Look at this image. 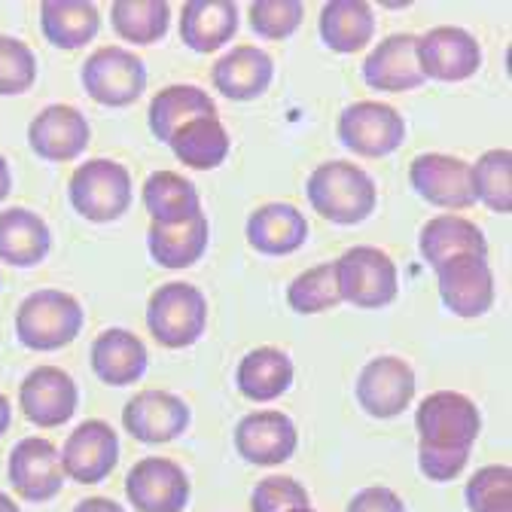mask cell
I'll return each mask as SVG.
<instances>
[{
	"label": "cell",
	"mask_w": 512,
	"mask_h": 512,
	"mask_svg": "<svg viewBox=\"0 0 512 512\" xmlns=\"http://www.w3.org/2000/svg\"><path fill=\"white\" fill-rule=\"evenodd\" d=\"M238 31L235 0H189L180 10V40L192 52H217Z\"/></svg>",
	"instance_id": "d4e9b609"
},
{
	"label": "cell",
	"mask_w": 512,
	"mask_h": 512,
	"mask_svg": "<svg viewBox=\"0 0 512 512\" xmlns=\"http://www.w3.org/2000/svg\"><path fill=\"white\" fill-rule=\"evenodd\" d=\"M433 272H436L439 299L452 314L473 320L494 305V272L488 266V256L464 253L436 266Z\"/></svg>",
	"instance_id": "7c38bea8"
},
{
	"label": "cell",
	"mask_w": 512,
	"mask_h": 512,
	"mask_svg": "<svg viewBox=\"0 0 512 512\" xmlns=\"http://www.w3.org/2000/svg\"><path fill=\"white\" fill-rule=\"evenodd\" d=\"M345 512H406V503L388 485H369L351 497Z\"/></svg>",
	"instance_id": "60d3db41"
},
{
	"label": "cell",
	"mask_w": 512,
	"mask_h": 512,
	"mask_svg": "<svg viewBox=\"0 0 512 512\" xmlns=\"http://www.w3.org/2000/svg\"><path fill=\"white\" fill-rule=\"evenodd\" d=\"M473 168V192L494 214L512 211V153L506 147L488 150L476 159Z\"/></svg>",
	"instance_id": "e575fe53"
},
{
	"label": "cell",
	"mask_w": 512,
	"mask_h": 512,
	"mask_svg": "<svg viewBox=\"0 0 512 512\" xmlns=\"http://www.w3.org/2000/svg\"><path fill=\"white\" fill-rule=\"evenodd\" d=\"M10 421H13V406H10L7 394H0V436L10 430Z\"/></svg>",
	"instance_id": "ee69618b"
},
{
	"label": "cell",
	"mask_w": 512,
	"mask_h": 512,
	"mask_svg": "<svg viewBox=\"0 0 512 512\" xmlns=\"http://www.w3.org/2000/svg\"><path fill=\"white\" fill-rule=\"evenodd\" d=\"M189 491L186 470L171 458H144L125 476V497L135 512H183Z\"/></svg>",
	"instance_id": "9a60e30c"
},
{
	"label": "cell",
	"mask_w": 512,
	"mask_h": 512,
	"mask_svg": "<svg viewBox=\"0 0 512 512\" xmlns=\"http://www.w3.org/2000/svg\"><path fill=\"white\" fill-rule=\"evenodd\" d=\"M92 128L74 104H49L28 125V144L46 162H71L86 153Z\"/></svg>",
	"instance_id": "ac0fdd59"
},
{
	"label": "cell",
	"mask_w": 512,
	"mask_h": 512,
	"mask_svg": "<svg viewBox=\"0 0 512 512\" xmlns=\"http://www.w3.org/2000/svg\"><path fill=\"white\" fill-rule=\"evenodd\" d=\"M290 512H317V509H311V506H299V509H290Z\"/></svg>",
	"instance_id": "bcb514c9"
},
{
	"label": "cell",
	"mask_w": 512,
	"mask_h": 512,
	"mask_svg": "<svg viewBox=\"0 0 512 512\" xmlns=\"http://www.w3.org/2000/svg\"><path fill=\"white\" fill-rule=\"evenodd\" d=\"M199 116H217V104L202 86H192V83L165 86L162 92H156V98L150 101V110H147L150 132L162 144L171 141L177 128H183L186 122L199 119Z\"/></svg>",
	"instance_id": "f1b7e54d"
},
{
	"label": "cell",
	"mask_w": 512,
	"mask_h": 512,
	"mask_svg": "<svg viewBox=\"0 0 512 512\" xmlns=\"http://www.w3.org/2000/svg\"><path fill=\"white\" fill-rule=\"evenodd\" d=\"M247 244L266 256H290L308 238L305 214L290 202H269L247 217Z\"/></svg>",
	"instance_id": "603a6c76"
},
{
	"label": "cell",
	"mask_w": 512,
	"mask_h": 512,
	"mask_svg": "<svg viewBox=\"0 0 512 512\" xmlns=\"http://www.w3.org/2000/svg\"><path fill=\"white\" fill-rule=\"evenodd\" d=\"M168 147L183 168L211 171L226 162L232 141H229V132L220 122V116H199V119L186 122L183 128H177Z\"/></svg>",
	"instance_id": "4dcf8cb0"
},
{
	"label": "cell",
	"mask_w": 512,
	"mask_h": 512,
	"mask_svg": "<svg viewBox=\"0 0 512 512\" xmlns=\"http://www.w3.org/2000/svg\"><path fill=\"white\" fill-rule=\"evenodd\" d=\"M250 28L263 40H287L299 31L305 19L302 0H253L250 10Z\"/></svg>",
	"instance_id": "f35d334b"
},
{
	"label": "cell",
	"mask_w": 512,
	"mask_h": 512,
	"mask_svg": "<svg viewBox=\"0 0 512 512\" xmlns=\"http://www.w3.org/2000/svg\"><path fill=\"white\" fill-rule=\"evenodd\" d=\"M305 196L324 220L336 226H357L372 217L378 205V186L360 165L348 159H330L311 171Z\"/></svg>",
	"instance_id": "7a4b0ae2"
},
{
	"label": "cell",
	"mask_w": 512,
	"mask_h": 512,
	"mask_svg": "<svg viewBox=\"0 0 512 512\" xmlns=\"http://www.w3.org/2000/svg\"><path fill=\"white\" fill-rule=\"evenodd\" d=\"M418 68L424 80L464 83L482 68L479 40L458 25H439L418 37Z\"/></svg>",
	"instance_id": "9c48e42d"
},
{
	"label": "cell",
	"mask_w": 512,
	"mask_h": 512,
	"mask_svg": "<svg viewBox=\"0 0 512 512\" xmlns=\"http://www.w3.org/2000/svg\"><path fill=\"white\" fill-rule=\"evenodd\" d=\"M299 506H311V497L305 485L293 476H266L263 482H256L250 494V509L253 512H290Z\"/></svg>",
	"instance_id": "ab89813d"
},
{
	"label": "cell",
	"mask_w": 512,
	"mask_h": 512,
	"mask_svg": "<svg viewBox=\"0 0 512 512\" xmlns=\"http://www.w3.org/2000/svg\"><path fill=\"white\" fill-rule=\"evenodd\" d=\"M208 241H211V226H208L205 211L183 220V223H171V226L150 223V229H147L150 256L162 269L196 266L208 250Z\"/></svg>",
	"instance_id": "4316f807"
},
{
	"label": "cell",
	"mask_w": 512,
	"mask_h": 512,
	"mask_svg": "<svg viewBox=\"0 0 512 512\" xmlns=\"http://www.w3.org/2000/svg\"><path fill=\"white\" fill-rule=\"evenodd\" d=\"M357 403L366 415L391 421L415 400V369L394 354L369 360L357 375Z\"/></svg>",
	"instance_id": "8fae6325"
},
{
	"label": "cell",
	"mask_w": 512,
	"mask_h": 512,
	"mask_svg": "<svg viewBox=\"0 0 512 512\" xmlns=\"http://www.w3.org/2000/svg\"><path fill=\"white\" fill-rule=\"evenodd\" d=\"M52 232L46 220L28 208L0 211V263L13 269H31L46 260Z\"/></svg>",
	"instance_id": "484cf974"
},
{
	"label": "cell",
	"mask_w": 512,
	"mask_h": 512,
	"mask_svg": "<svg viewBox=\"0 0 512 512\" xmlns=\"http://www.w3.org/2000/svg\"><path fill=\"white\" fill-rule=\"evenodd\" d=\"M110 22L125 43L153 46L168 34L171 7L168 0H113Z\"/></svg>",
	"instance_id": "836d02e7"
},
{
	"label": "cell",
	"mask_w": 512,
	"mask_h": 512,
	"mask_svg": "<svg viewBox=\"0 0 512 512\" xmlns=\"http://www.w3.org/2000/svg\"><path fill=\"white\" fill-rule=\"evenodd\" d=\"M147 330L171 351L189 348L208 330V299L196 284L171 281L153 290L147 302Z\"/></svg>",
	"instance_id": "5b68a950"
},
{
	"label": "cell",
	"mask_w": 512,
	"mask_h": 512,
	"mask_svg": "<svg viewBox=\"0 0 512 512\" xmlns=\"http://www.w3.org/2000/svg\"><path fill=\"white\" fill-rule=\"evenodd\" d=\"M409 183L427 205L467 211L476 205L470 162L448 153H421L409 162Z\"/></svg>",
	"instance_id": "30bf717a"
},
{
	"label": "cell",
	"mask_w": 512,
	"mask_h": 512,
	"mask_svg": "<svg viewBox=\"0 0 512 512\" xmlns=\"http://www.w3.org/2000/svg\"><path fill=\"white\" fill-rule=\"evenodd\" d=\"M415 427L421 473L433 482H452L470 464V452L482 430V412L458 391H436L421 400Z\"/></svg>",
	"instance_id": "6da1fadb"
},
{
	"label": "cell",
	"mask_w": 512,
	"mask_h": 512,
	"mask_svg": "<svg viewBox=\"0 0 512 512\" xmlns=\"http://www.w3.org/2000/svg\"><path fill=\"white\" fill-rule=\"evenodd\" d=\"M342 302L339 296V281L333 263H320L302 275H296L287 287V305L296 314H320L330 311Z\"/></svg>",
	"instance_id": "d590c367"
},
{
	"label": "cell",
	"mask_w": 512,
	"mask_h": 512,
	"mask_svg": "<svg viewBox=\"0 0 512 512\" xmlns=\"http://www.w3.org/2000/svg\"><path fill=\"white\" fill-rule=\"evenodd\" d=\"M37 83L34 49L10 34H0V95H25Z\"/></svg>",
	"instance_id": "74e56055"
},
{
	"label": "cell",
	"mask_w": 512,
	"mask_h": 512,
	"mask_svg": "<svg viewBox=\"0 0 512 512\" xmlns=\"http://www.w3.org/2000/svg\"><path fill=\"white\" fill-rule=\"evenodd\" d=\"M68 199L89 223H113L125 217L135 199L132 171L116 159H89L68 180Z\"/></svg>",
	"instance_id": "277c9868"
},
{
	"label": "cell",
	"mask_w": 512,
	"mask_h": 512,
	"mask_svg": "<svg viewBox=\"0 0 512 512\" xmlns=\"http://www.w3.org/2000/svg\"><path fill=\"white\" fill-rule=\"evenodd\" d=\"M363 83L372 92L397 95L424 86V74L418 68V34H391L384 37L363 58Z\"/></svg>",
	"instance_id": "ffe728a7"
},
{
	"label": "cell",
	"mask_w": 512,
	"mask_h": 512,
	"mask_svg": "<svg viewBox=\"0 0 512 512\" xmlns=\"http://www.w3.org/2000/svg\"><path fill=\"white\" fill-rule=\"evenodd\" d=\"M119 464V439L113 427L101 418L83 421L61 448V467L64 476L80 485L104 482Z\"/></svg>",
	"instance_id": "2e32d148"
},
{
	"label": "cell",
	"mask_w": 512,
	"mask_h": 512,
	"mask_svg": "<svg viewBox=\"0 0 512 512\" xmlns=\"http://www.w3.org/2000/svg\"><path fill=\"white\" fill-rule=\"evenodd\" d=\"M336 135L345 150H351L363 159H384L403 147L406 119L394 104L354 101L339 113Z\"/></svg>",
	"instance_id": "ba28073f"
},
{
	"label": "cell",
	"mask_w": 512,
	"mask_h": 512,
	"mask_svg": "<svg viewBox=\"0 0 512 512\" xmlns=\"http://www.w3.org/2000/svg\"><path fill=\"white\" fill-rule=\"evenodd\" d=\"M333 269H336L342 302L354 308H384L400 293L397 263L378 247L369 244L348 247L333 263Z\"/></svg>",
	"instance_id": "8992f818"
},
{
	"label": "cell",
	"mask_w": 512,
	"mask_h": 512,
	"mask_svg": "<svg viewBox=\"0 0 512 512\" xmlns=\"http://www.w3.org/2000/svg\"><path fill=\"white\" fill-rule=\"evenodd\" d=\"M13 192V171H10V162L0 156V202Z\"/></svg>",
	"instance_id": "7bdbcfd3"
},
{
	"label": "cell",
	"mask_w": 512,
	"mask_h": 512,
	"mask_svg": "<svg viewBox=\"0 0 512 512\" xmlns=\"http://www.w3.org/2000/svg\"><path fill=\"white\" fill-rule=\"evenodd\" d=\"M275 80V61L266 49L260 46H235L223 52L214 68H211V83L214 89L229 98V101H253L260 98Z\"/></svg>",
	"instance_id": "44dd1931"
},
{
	"label": "cell",
	"mask_w": 512,
	"mask_h": 512,
	"mask_svg": "<svg viewBox=\"0 0 512 512\" xmlns=\"http://www.w3.org/2000/svg\"><path fill=\"white\" fill-rule=\"evenodd\" d=\"M293 384V360L281 348H253L241 357L235 369V388L244 400L269 403L290 391Z\"/></svg>",
	"instance_id": "83f0119b"
},
{
	"label": "cell",
	"mask_w": 512,
	"mask_h": 512,
	"mask_svg": "<svg viewBox=\"0 0 512 512\" xmlns=\"http://www.w3.org/2000/svg\"><path fill=\"white\" fill-rule=\"evenodd\" d=\"M141 199L147 214L153 217V223L159 226H171V223H183L189 217L202 214V196L196 183L183 174L174 171H156L144 180Z\"/></svg>",
	"instance_id": "d6a6232c"
},
{
	"label": "cell",
	"mask_w": 512,
	"mask_h": 512,
	"mask_svg": "<svg viewBox=\"0 0 512 512\" xmlns=\"http://www.w3.org/2000/svg\"><path fill=\"white\" fill-rule=\"evenodd\" d=\"M83 305L64 290H37L16 311V339L28 351L68 348L83 330Z\"/></svg>",
	"instance_id": "3957f363"
},
{
	"label": "cell",
	"mask_w": 512,
	"mask_h": 512,
	"mask_svg": "<svg viewBox=\"0 0 512 512\" xmlns=\"http://www.w3.org/2000/svg\"><path fill=\"white\" fill-rule=\"evenodd\" d=\"M296 445H299L296 424L290 421V415L275 409L244 415L235 427L238 455L253 467H278L290 461Z\"/></svg>",
	"instance_id": "d6986e66"
},
{
	"label": "cell",
	"mask_w": 512,
	"mask_h": 512,
	"mask_svg": "<svg viewBox=\"0 0 512 512\" xmlns=\"http://www.w3.org/2000/svg\"><path fill=\"white\" fill-rule=\"evenodd\" d=\"M147 363V345L132 330L110 327L92 342V372L110 388H132L144 378Z\"/></svg>",
	"instance_id": "7402d4cb"
},
{
	"label": "cell",
	"mask_w": 512,
	"mask_h": 512,
	"mask_svg": "<svg viewBox=\"0 0 512 512\" xmlns=\"http://www.w3.org/2000/svg\"><path fill=\"white\" fill-rule=\"evenodd\" d=\"M7 479L13 491L28 503H46L61 494L64 485V467L61 452L43 436H25L13 445Z\"/></svg>",
	"instance_id": "4fadbf2b"
},
{
	"label": "cell",
	"mask_w": 512,
	"mask_h": 512,
	"mask_svg": "<svg viewBox=\"0 0 512 512\" xmlns=\"http://www.w3.org/2000/svg\"><path fill=\"white\" fill-rule=\"evenodd\" d=\"M77 381L58 366H37L19 384V409L37 427H61L77 415Z\"/></svg>",
	"instance_id": "5bb4252c"
},
{
	"label": "cell",
	"mask_w": 512,
	"mask_h": 512,
	"mask_svg": "<svg viewBox=\"0 0 512 512\" xmlns=\"http://www.w3.org/2000/svg\"><path fill=\"white\" fill-rule=\"evenodd\" d=\"M320 40L336 55H354L375 37V13L366 0H330L317 22Z\"/></svg>",
	"instance_id": "1f68e13d"
},
{
	"label": "cell",
	"mask_w": 512,
	"mask_h": 512,
	"mask_svg": "<svg viewBox=\"0 0 512 512\" xmlns=\"http://www.w3.org/2000/svg\"><path fill=\"white\" fill-rule=\"evenodd\" d=\"M43 37L58 49H83L101 31V13L89 0H43L40 4Z\"/></svg>",
	"instance_id": "f546056e"
},
{
	"label": "cell",
	"mask_w": 512,
	"mask_h": 512,
	"mask_svg": "<svg viewBox=\"0 0 512 512\" xmlns=\"http://www.w3.org/2000/svg\"><path fill=\"white\" fill-rule=\"evenodd\" d=\"M470 512H512V470L506 464L482 467L464 488Z\"/></svg>",
	"instance_id": "8d00e7d4"
},
{
	"label": "cell",
	"mask_w": 512,
	"mask_h": 512,
	"mask_svg": "<svg viewBox=\"0 0 512 512\" xmlns=\"http://www.w3.org/2000/svg\"><path fill=\"white\" fill-rule=\"evenodd\" d=\"M418 253L421 260L436 269L455 256L473 253V256H488V238L485 232L458 214H439L433 220H427L418 232Z\"/></svg>",
	"instance_id": "cb8c5ba5"
},
{
	"label": "cell",
	"mask_w": 512,
	"mask_h": 512,
	"mask_svg": "<svg viewBox=\"0 0 512 512\" xmlns=\"http://www.w3.org/2000/svg\"><path fill=\"white\" fill-rule=\"evenodd\" d=\"M74 512H125V509L110 497H86L74 506Z\"/></svg>",
	"instance_id": "b9f144b4"
},
{
	"label": "cell",
	"mask_w": 512,
	"mask_h": 512,
	"mask_svg": "<svg viewBox=\"0 0 512 512\" xmlns=\"http://www.w3.org/2000/svg\"><path fill=\"white\" fill-rule=\"evenodd\" d=\"M192 421L189 406L171 394V391H141L122 409V427L128 436H135L144 445H162V442H174L177 436L186 433Z\"/></svg>",
	"instance_id": "e0dca14e"
},
{
	"label": "cell",
	"mask_w": 512,
	"mask_h": 512,
	"mask_svg": "<svg viewBox=\"0 0 512 512\" xmlns=\"http://www.w3.org/2000/svg\"><path fill=\"white\" fill-rule=\"evenodd\" d=\"M0 512H22V509L13 503V497H10V494L0 491Z\"/></svg>",
	"instance_id": "f6af8a7d"
},
{
	"label": "cell",
	"mask_w": 512,
	"mask_h": 512,
	"mask_svg": "<svg viewBox=\"0 0 512 512\" xmlns=\"http://www.w3.org/2000/svg\"><path fill=\"white\" fill-rule=\"evenodd\" d=\"M80 83L95 104L128 107V104H135L147 89V64L132 49L101 46L86 58L83 71H80Z\"/></svg>",
	"instance_id": "52a82bcc"
}]
</instances>
